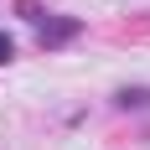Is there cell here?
<instances>
[{
    "instance_id": "obj_3",
    "label": "cell",
    "mask_w": 150,
    "mask_h": 150,
    "mask_svg": "<svg viewBox=\"0 0 150 150\" xmlns=\"http://www.w3.org/2000/svg\"><path fill=\"white\" fill-rule=\"evenodd\" d=\"M16 11L26 16L31 26H42V21H47V11H42V5H36V0H16Z\"/></svg>"
},
{
    "instance_id": "obj_2",
    "label": "cell",
    "mask_w": 150,
    "mask_h": 150,
    "mask_svg": "<svg viewBox=\"0 0 150 150\" xmlns=\"http://www.w3.org/2000/svg\"><path fill=\"white\" fill-rule=\"evenodd\" d=\"M114 104H119V109H145V104H150V88H119Z\"/></svg>"
},
{
    "instance_id": "obj_4",
    "label": "cell",
    "mask_w": 150,
    "mask_h": 150,
    "mask_svg": "<svg viewBox=\"0 0 150 150\" xmlns=\"http://www.w3.org/2000/svg\"><path fill=\"white\" fill-rule=\"evenodd\" d=\"M16 57V42H11V36H5V26H0V67H5V62H11Z\"/></svg>"
},
{
    "instance_id": "obj_1",
    "label": "cell",
    "mask_w": 150,
    "mask_h": 150,
    "mask_svg": "<svg viewBox=\"0 0 150 150\" xmlns=\"http://www.w3.org/2000/svg\"><path fill=\"white\" fill-rule=\"evenodd\" d=\"M78 31H83V21H78V16H52V11H47V21L36 26V36H42V47L52 52V47H62V42H73Z\"/></svg>"
}]
</instances>
